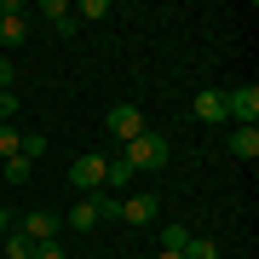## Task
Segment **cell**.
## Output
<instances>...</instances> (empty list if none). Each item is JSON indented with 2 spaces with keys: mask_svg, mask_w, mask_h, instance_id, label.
I'll return each mask as SVG.
<instances>
[{
  "mask_svg": "<svg viewBox=\"0 0 259 259\" xmlns=\"http://www.w3.org/2000/svg\"><path fill=\"white\" fill-rule=\"evenodd\" d=\"M121 150H127L121 161H127L133 173H139V167H144V173H150V167H167V156H173V150H167V139H161V133H150V127H144L133 144H121Z\"/></svg>",
  "mask_w": 259,
  "mask_h": 259,
  "instance_id": "6da1fadb",
  "label": "cell"
},
{
  "mask_svg": "<svg viewBox=\"0 0 259 259\" xmlns=\"http://www.w3.org/2000/svg\"><path fill=\"white\" fill-rule=\"evenodd\" d=\"M104 167H110V156H75V161H69V185L87 190V196L104 190Z\"/></svg>",
  "mask_w": 259,
  "mask_h": 259,
  "instance_id": "7a4b0ae2",
  "label": "cell"
},
{
  "mask_svg": "<svg viewBox=\"0 0 259 259\" xmlns=\"http://www.w3.org/2000/svg\"><path fill=\"white\" fill-rule=\"evenodd\" d=\"M139 133H144V110H139V104H115V110H110V139L115 144H133Z\"/></svg>",
  "mask_w": 259,
  "mask_h": 259,
  "instance_id": "3957f363",
  "label": "cell"
},
{
  "mask_svg": "<svg viewBox=\"0 0 259 259\" xmlns=\"http://www.w3.org/2000/svg\"><path fill=\"white\" fill-rule=\"evenodd\" d=\"M225 115H236L242 127H253L259 121V87L248 81V87H231V93H225Z\"/></svg>",
  "mask_w": 259,
  "mask_h": 259,
  "instance_id": "277c9868",
  "label": "cell"
},
{
  "mask_svg": "<svg viewBox=\"0 0 259 259\" xmlns=\"http://www.w3.org/2000/svg\"><path fill=\"white\" fill-rule=\"evenodd\" d=\"M23 40H29L23 6H0V52H6V47H23Z\"/></svg>",
  "mask_w": 259,
  "mask_h": 259,
  "instance_id": "5b68a950",
  "label": "cell"
},
{
  "mask_svg": "<svg viewBox=\"0 0 259 259\" xmlns=\"http://www.w3.org/2000/svg\"><path fill=\"white\" fill-rule=\"evenodd\" d=\"M121 219H127V225H150V219H156V196H144V190L121 196Z\"/></svg>",
  "mask_w": 259,
  "mask_h": 259,
  "instance_id": "8992f818",
  "label": "cell"
},
{
  "mask_svg": "<svg viewBox=\"0 0 259 259\" xmlns=\"http://www.w3.org/2000/svg\"><path fill=\"white\" fill-rule=\"evenodd\" d=\"M40 18H47L52 29H58V35H75V29H81V23H75V12H69V0H47V6H40Z\"/></svg>",
  "mask_w": 259,
  "mask_h": 259,
  "instance_id": "52a82bcc",
  "label": "cell"
},
{
  "mask_svg": "<svg viewBox=\"0 0 259 259\" xmlns=\"http://www.w3.org/2000/svg\"><path fill=\"white\" fill-rule=\"evenodd\" d=\"M18 231H23L29 242H58V213H29Z\"/></svg>",
  "mask_w": 259,
  "mask_h": 259,
  "instance_id": "ba28073f",
  "label": "cell"
},
{
  "mask_svg": "<svg viewBox=\"0 0 259 259\" xmlns=\"http://www.w3.org/2000/svg\"><path fill=\"white\" fill-rule=\"evenodd\" d=\"M196 115L202 121H225V93L219 87H202V93H196Z\"/></svg>",
  "mask_w": 259,
  "mask_h": 259,
  "instance_id": "9c48e42d",
  "label": "cell"
},
{
  "mask_svg": "<svg viewBox=\"0 0 259 259\" xmlns=\"http://www.w3.org/2000/svg\"><path fill=\"white\" fill-rule=\"evenodd\" d=\"M231 156H236V161H253V156H259V127H236V133H231Z\"/></svg>",
  "mask_w": 259,
  "mask_h": 259,
  "instance_id": "30bf717a",
  "label": "cell"
},
{
  "mask_svg": "<svg viewBox=\"0 0 259 259\" xmlns=\"http://www.w3.org/2000/svg\"><path fill=\"white\" fill-rule=\"evenodd\" d=\"M0 253H6V259H35V242H29L23 231H6V236H0Z\"/></svg>",
  "mask_w": 259,
  "mask_h": 259,
  "instance_id": "8fae6325",
  "label": "cell"
},
{
  "mask_svg": "<svg viewBox=\"0 0 259 259\" xmlns=\"http://www.w3.org/2000/svg\"><path fill=\"white\" fill-rule=\"evenodd\" d=\"M179 259H219V242H213V236H185Z\"/></svg>",
  "mask_w": 259,
  "mask_h": 259,
  "instance_id": "7c38bea8",
  "label": "cell"
},
{
  "mask_svg": "<svg viewBox=\"0 0 259 259\" xmlns=\"http://www.w3.org/2000/svg\"><path fill=\"white\" fill-rule=\"evenodd\" d=\"M104 185H110V190H127V185H133V167L121 161V156H110V167H104Z\"/></svg>",
  "mask_w": 259,
  "mask_h": 259,
  "instance_id": "4fadbf2b",
  "label": "cell"
},
{
  "mask_svg": "<svg viewBox=\"0 0 259 259\" xmlns=\"http://www.w3.org/2000/svg\"><path fill=\"white\" fill-rule=\"evenodd\" d=\"M0 156H23V133L12 121H0Z\"/></svg>",
  "mask_w": 259,
  "mask_h": 259,
  "instance_id": "5bb4252c",
  "label": "cell"
},
{
  "mask_svg": "<svg viewBox=\"0 0 259 259\" xmlns=\"http://www.w3.org/2000/svg\"><path fill=\"white\" fill-rule=\"evenodd\" d=\"M185 236H190L185 225H161V236H156V242H161V253H179V248H185Z\"/></svg>",
  "mask_w": 259,
  "mask_h": 259,
  "instance_id": "9a60e30c",
  "label": "cell"
},
{
  "mask_svg": "<svg viewBox=\"0 0 259 259\" xmlns=\"http://www.w3.org/2000/svg\"><path fill=\"white\" fill-rule=\"evenodd\" d=\"M29 167H35L29 156H6V185H23V179H29Z\"/></svg>",
  "mask_w": 259,
  "mask_h": 259,
  "instance_id": "2e32d148",
  "label": "cell"
},
{
  "mask_svg": "<svg viewBox=\"0 0 259 259\" xmlns=\"http://www.w3.org/2000/svg\"><path fill=\"white\" fill-rule=\"evenodd\" d=\"M75 12V23H87V18H110V6L104 0H81V6H69Z\"/></svg>",
  "mask_w": 259,
  "mask_h": 259,
  "instance_id": "e0dca14e",
  "label": "cell"
},
{
  "mask_svg": "<svg viewBox=\"0 0 259 259\" xmlns=\"http://www.w3.org/2000/svg\"><path fill=\"white\" fill-rule=\"evenodd\" d=\"M23 156H29V161L47 156V139H40V133H23Z\"/></svg>",
  "mask_w": 259,
  "mask_h": 259,
  "instance_id": "ac0fdd59",
  "label": "cell"
},
{
  "mask_svg": "<svg viewBox=\"0 0 259 259\" xmlns=\"http://www.w3.org/2000/svg\"><path fill=\"white\" fill-rule=\"evenodd\" d=\"M18 115V93H0V121H12Z\"/></svg>",
  "mask_w": 259,
  "mask_h": 259,
  "instance_id": "d6986e66",
  "label": "cell"
},
{
  "mask_svg": "<svg viewBox=\"0 0 259 259\" xmlns=\"http://www.w3.org/2000/svg\"><path fill=\"white\" fill-rule=\"evenodd\" d=\"M35 259H64V248L58 242H35Z\"/></svg>",
  "mask_w": 259,
  "mask_h": 259,
  "instance_id": "ffe728a7",
  "label": "cell"
},
{
  "mask_svg": "<svg viewBox=\"0 0 259 259\" xmlns=\"http://www.w3.org/2000/svg\"><path fill=\"white\" fill-rule=\"evenodd\" d=\"M0 93H12V64H6V52H0Z\"/></svg>",
  "mask_w": 259,
  "mask_h": 259,
  "instance_id": "44dd1931",
  "label": "cell"
},
{
  "mask_svg": "<svg viewBox=\"0 0 259 259\" xmlns=\"http://www.w3.org/2000/svg\"><path fill=\"white\" fill-rule=\"evenodd\" d=\"M6 231H12V213H6V207H0V236H6Z\"/></svg>",
  "mask_w": 259,
  "mask_h": 259,
  "instance_id": "7402d4cb",
  "label": "cell"
},
{
  "mask_svg": "<svg viewBox=\"0 0 259 259\" xmlns=\"http://www.w3.org/2000/svg\"><path fill=\"white\" fill-rule=\"evenodd\" d=\"M156 259H179V253H161V248H156Z\"/></svg>",
  "mask_w": 259,
  "mask_h": 259,
  "instance_id": "603a6c76",
  "label": "cell"
}]
</instances>
